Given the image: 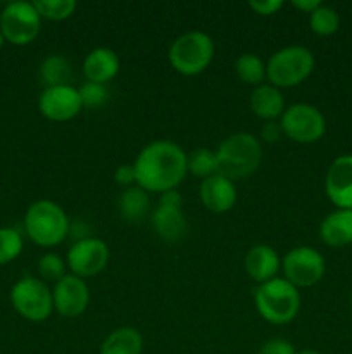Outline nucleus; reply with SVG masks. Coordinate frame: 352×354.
Wrapping results in <instances>:
<instances>
[{"label": "nucleus", "instance_id": "6", "mask_svg": "<svg viewBox=\"0 0 352 354\" xmlns=\"http://www.w3.org/2000/svg\"><path fill=\"white\" fill-rule=\"evenodd\" d=\"M214 57V41L199 30L179 35L168 52L169 64L176 73L185 76L200 75Z\"/></svg>", "mask_w": 352, "mask_h": 354}, {"label": "nucleus", "instance_id": "2", "mask_svg": "<svg viewBox=\"0 0 352 354\" xmlns=\"http://www.w3.org/2000/svg\"><path fill=\"white\" fill-rule=\"evenodd\" d=\"M217 173L233 180L247 178L259 168L262 159L261 142L255 135L233 133L224 138L216 149Z\"/></svg>", "mask_w": 352, "mask_h": 354}, {"label": "nucleus", "instance_id": "36", "mask_svg": "<svg viewBox=\"0 0 352 354\" xmlns=\"http://www.w3.org/2000/svg\"><path fill=\"white\" fill-rule=\"evenodd\" d=\"M295 354H321V353H317V351H313V349H304V351H300V353H295Z\"/></svg>", "mask_w": 352, "mask_h": 354}, {"label": "nucleus", "instance_id": "37", "mask_svg": "<svg viewBox=\"0 0 352 354\" xmlns=\"http://www.w3.org/2000/svg\"><path fill=\"white\" fill-rule=\"evenodd\" d=\"M3 41H6V37H3V33H2V31H0V47H2V45H3Z\"/></svg>", "mask_w": 352, "mask_h": 354}, {"label": "nucleus", "instance_id": "22", "mask_svg": "<svg viewBox=\"0 0 352 354\" xmlns=\"http://www.w3.org/2000/svg\"><path fill=\"white\" fill-rule=\"evenodd\" d=\"M150 207V197L140 187H130L121 194L117 201V209L119 214L128 221V223H138L144 220Z\"/></svg>", "mask_w": 352, "mask_h": 354}, {"label": "nucleus", "instance_id": "30", "mask_svg": "<svg viewBox=\"0 0 352 354\" xmlns=\"http://www.w3.org/2000/svg\"><path fill=\"white\" fill-rule=\"evenodd\" d=\"M78 92L83 107H88V109H99V107H102L107 102V95H109L106 85H100V83L93 82L83 83L78 88Z\"/></svg>", "mask_w": 352, "mask_h": 354}, {"label": "nucleus", "instance_id": "23", "mask_svg": "<svg viewBox=\"0 0 352 354\" xmlns=\"http://www.w3.org/2000/svg\"><path fill=\"white\" fill-rule=\"evenodd\" d=\"M72 76L71 64L61 54H50L40 64V78L47 86L69 85Z\"/></svg>", "mask_w": 352, "mask_h": 354}, {"label": "nucleus", "instance_id": "7", "mask_svg": "<svg viewBox=\"0 0 352 354\" xmlns=\"http://www.w3.org/2000/svg\"><path fill=\"white\" fill-rule=\"evenodd\" d=\"M14 310L30 322H45L54 311L52 290L47 283L35 277H23L10 290Z\"/></svg>", "mask_w": 352, "mask_h": 354}, {"label": "nucleus", "instance_id": "11", "mask_svg": "<svg viewBox=\"0 0 352 354\" xmlns=\"http://www.w3.org/2000/svg\"><path fill=\"white\" fill-rule=\"evenodd\" d=\"M152 227L166 242H176L185 235L186 218L183 213V197L178 190L161 194L157 207L152 213Z\"/></svg>", "mask_w": 352, "mask_h": 354}, {"label": "nucleus", "instance_id": "34", "mask_svg": "<svg viewBox=\"0 0 352 354\" xmlns=\"http://www.w3.org/2000/svg\"><path fill=\"white\" fill-rule=\"evenodd\" d=\"M283 135L282 131V127H280V123H276V121H266L264 124H262L261 128V138L266 142H278L280 137Z\"/></svg>", "mask_w": 352, "mask_h": 354}, {"label": "nucleus", "instance_id": "5", "mask_svg": "<svg viewBox=\"0 0 352 354\" xmlns=\"http://www.w3.org/2000/svg\"><path fill=\"white\" fill-rule=\"evenodd\" d=\"M313 69V52L302 45H289L268 59L266 80L276 88H292L309 78Z\"/></svg>", "mask_w": 352, "mask_h": 354}, {"label": "nucleus", "instance_id": "12", "mask_svg": "<svg viewBox=\"0 0 352 354\" xmlns=\"http://www.w3.org/2000/svg\"><path fill=\"white\" fill-rule=\"evenodd\" d=\"M109 263V248L104 241L95 237H86L76 241L68 252V266L72 275L79 279L95 277Z\"/></svg>", "mask_w": 352, "mask_h": 354}, {"label": "nucleus", "instance_id": "16", "mask_svg": "<svg viewBox=\"0 0 352 354\" xmlns=\"http://www.w3.org/2000/svg\"><path fill=\"white\" fill-rule=\"evenodd\" d=\"M199 197L206 209L221 214L233 209L237 203V189L230 178L216 173L200 182Z\"/></svg>", "mask_w": 352, "mask_h": 354}, {"label": "nucleus", "instance_id": "1", "mask_svg": "<svg viewBox=\"0 0 352 354\" xmlns=\"http://www.w3.org/2000/svg\"><path fill=\"white\" fill-rule=\"evenodd\" d=\"M133 168L140 189L164 194L175 190L188 173L186 152L171 140L150 142L138 152Z\"/></svg>", "mask_w": 352, "mask_h": 354}, {"label": "nucleus", "instance_id": "19", "mask_svg": "<svg viewBox=\"0 0 352 354\" xmlns=\"http://www.w3.org/2000/svg\"><path fill=\"white\" fill-rule=\"evenodd\" d=\"M321 241L330 248L352 244V211L337 209L328 214L320 227Z\"/></svg>", "mask_w": 352, "mask_h": 354}, {"label": "nucleus", "instance_id": "35", "mask_svg": "<svg viewBox=\"0 0 352 354\" xmlns=\"http://www.w3.org/2000/svg\"><path fill=\"white\" fill-rule=\"evenodd\" d=\"M292 6L295 7V9L302 10V12L311 14L313 10H316L317 7L321 6V2H320V0H293Z\"/></svg>", "mask_w": 352, "mask_h": 354}, {"label": "nucleus", "instance_id": "32", "mask_svg": "<svg viewBox=\"0 0 352 354\" xmlns=\"http://www.w3.org/2000/svg\"><path fill=\"white\" fill-rule=\"evenodd\" d=\"M248 7L261 16H273L283 7L282 0H251Z\"/></svg>", "mask_w": 352, "mask_h": 354}, {"label": "nucleus", "instance_id": "8", "mask_svg": "<svg viewBox=\"0 0 352 354\" xmlns=\"http://www.w3.org/2000/svg\"><path fill=\"white\" fill-rule=\"evenodd\" d=\"M280 127L290 140L297 144H314L323 138L326 121L317 107L311 104H293L283 111Z\"/></svg>", "mask_w": 352, "mask_h": 354}, {"label": "nucleus", "instance_id": "17", "mask_svg": "<svg viewBox=\"0 0 352 354\" xmlns=\"http://www.w3.org/2000/svg\"><path fill=\"white\" fill-rule=\"evenodd\" d=\"M244 266L247 275L261 286V283L276 279V273L282 266V259L271 245L257 244L247 251Z\"/></svg>", "mask_w": 352, "mask_h": 354}, {"label": "nucleus", "instance_id": "3", "mask_svg": "<svg viewBox=\"0 0 352 354\" xmlns=\"http://www.w3.org/2000/svg\"><path fill=\"white\" fill-rule=\"evenodd\" d=\"M255 310L268 324L286 325L299 315L300 294L285 279H273L261 283L254 294Z\"/></svg>", "mask_w": 352, "mask_h": 354}, {"label": "nucleus", "instance_id": "14", "mask_svg": "<svg viewBox=\"0 0 352 354\" xmlns=\"http://www.w3.org/2000/svg\"><path fill=\"white\" fill-rule=\"evenodd\" d=\"M54 310L61 317L76 318L86 310L90 303V290L85 280L76 275H66L52 290Z\"/></svg>", "mask_w": 352, "mask_h": 354}, {"label": "nucleus", "instance_id": "4", "mask_svg": "<svg viewBox=\"0 0 352 354\" xmlns=\"http://www.w3.org/2000/svg\"><path fill=\"white\" fill-rule=\"evenodd\" d=\"M24 228L35 244L41 248L59 245L69 235V218L59 204L41 199L31 204L24 214Z\"/></svg>", "mask_w": 352, "mask_h": 354}, {"label": "nucleus", "instance_id": "13", "mask_svg": "<svg viewBox=\"0 0 352 354\" xmlns=\"http://www.w3.org/2000/svg\"><path fill=\"white\" fill-rule=\"evenodd\" d=\"M40 113L50 121H69L83 109L78 88L72 85L47 86L38 99Z\"/></svg>", "mask_w": 352, "mask_h": 354}, {"label": "nucleus", "instance_id": "28", "mask_svg": "<svg viewBox=\"0 0 352 354\" xmlns=\"http://www.w3.org/2000/svg\"><path fill=\"white\" fill-rule=\"evenodd\" d=\"M23 251V237L14 228H0V265L10 263Z\"/></svg>", "mask_w": 352, "mask_h": 354}, {"label": "nucleus", "instance_id": "21", "mask_svg": "<svg viewBox=\"0 0 352 354\" xmlns=\"http://www.w3.org/2000/svg\"><path fill=\"white\" fill-rule=\"evenodd\" d=\"M144 339L133 327H119L110 332L100 346V354H141Z\"/></svg>", "mask_w": 352, "mask_h": 354}, {"label": "nucleus", "instance_id": "10", "mask_svg": "<svg viewBox=\"0 0 352 354\" xmlns=\"http://www.w3.org/2000/svg\"><path fill=\"white\" fill-rule=\"evenodd\" d=\"M282 270L286 282L293 287H313L323 279L326 263L323 254L309 245L290 249L282 259Z\"/></svg>", "mask_w": 352, "mask_h": 354}, {"label": "nucleus", "instance_id": "29", "mask_svg": "<svg viewBox=\"0 0 352 354\" xmlns=\"http://www.w3.org/2000/svg\"><path fill=\"white\" fill-rule=\"evenodd\" d=\"M38 273L47 282H55L64 279L66 277V263L61 256L54 254V252H47L38 261Z\"/></svg>", "mask_w": 352, "mask_h": 354}, {"label": "nucleus", "instance_id": "25", "mask_svg": "<svg viewBox=\"0 0 352 354\" xmlns=\"http://www.w3.org/2000/svg\"><path fill=\"white\" fill-rule=\"evenodd\" d=\"M186 169L197 178H209L217 173V158L216 151L199 147L186 154Z\"/></svg>", "mask_w": 352, "mask_h": 354}, {"label": "nucleus", "instance_id": "33", "mask_svg": "<svg viewBox=\"0 0 352 354\" xmlns=\"http://www.w3.org/2000/svg\"><path fill=\"white\" fill-rule=\"evenodd\" d=\"M114 180H116L117 185L121 187H133V183H137V175H135L133 165H121L117 166L116 171H114Z\"/></svg>", "mask_w": 352, "mask_h": 354}, {"label": "nucleus", "instance_id": "15", "mask_svg": "<svg viewBox=\"0 0 352 354\" xmlns=\"http://www.w3.org/2000/svg\"><path fill=\"white\" fill-rule=\"evenodd\" d=\"M328 199L338 209L352 211V156H338L330 165L324 178Z\"/></svg>", "mask_w": 352, "mask_h": 354}, {"label": "nucleus", "instance_id": "18", "mask_svg": "<svg viewBox=\"0 0 352 354\" xmlns=\"http://www.w3.org/2000/svg\"><path fill=\"white\" fill-rule=\"evenodd\" d=\"M119 55L113 48L99 47L88 52V55L85 57L83 73H85L88 82L106 85L119 73Z\"/></svg>", "mask_w": 352, "mask_h": 354}, {"label": "nucleus", "instance_id": "24", "mask_svg": "<svg viewBox=\"0 0 352 354\" xmlns=\"http://www.w3.org/2000/svg\"><path fill=\"white\" fill-rule=\"evenodd\" d=\"M235 71H237L240 82L252 86L262 85V82L266 80V64L255 54H242L235 61Z\"/></svg>", "mask_w": 352, "mask_h": 354}, {"label": "nucleus", "instance_id": "9", "mask_svg": "<svg viewBox=\"0 0 352 354\" xmlns=\"http://www.w3.org/2000/svg\"><path fill=\"white\" fill-rule=\"evenodd\" d=\"M41 17L33 2H10L0 14V31L7 41L14 45H28L38 37Z\"/></svg>", "mask_w": 352, "mask_h": 354}, {"label": "nucleus", "instance_id": "27", "mask_svg": "<svg viewBox=\"0 0 352 354\" xmlns=\"http://www.w3.org/2000/svg\"><path fill=\"white\" fill-rule=\"evenodd\" d=\"M35 9L38 10L40 17H47L52 21L68 19L76 10L78 3L75 0H35Z\"/></svg>", "mask_w": 352, "mask_h": 354}, {"label": "nucleus", "instance_id": "20", "mask_svg": "<svg viewBox=\"0 0 352 354\" xmlns=\"http://www.w3.org/2000/svg\"><path fill=\"white\" fill-rule=\"evenodd\" d=\"M251 109L261 120L275 121L276 118H282L285 111V99L280 88L269 83H262L251 93Z\"/></svg>", "mask_w": 352, "mask_h": 354}, {"label": "nucleus", "instance_id": "31", "mask_svg": "<svg viewBox=\"0 0 352 354\" xmlns=\"http://www.w3.org/2000/svg\"><path fill=\"white\" fill-rule=\"evenodd\" d=\"M259 354H295V349L285 339H269L261 346Z\"/></svg>", "mask_w": 352, "mask_h": 354}, {"label": "nucleus", "instance_id": "26", "mask_svg": "<svg viewBox=\"0 0 352 354\" xmlns=\"http://www.w3.org/2000/svg\"><path fill=\"white\" fill-rule=\"evenodd\" d=\"M309 26L313 33L320 35V37H330L338 31L340 16L333 7L321 3L316 10L309 14Z\"/></svg>", "mask_w": 352, "mask_h": 354}]
</instances>
